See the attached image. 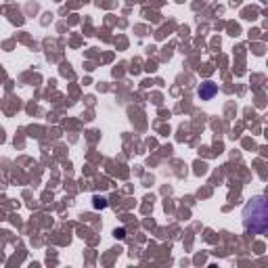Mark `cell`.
<instances>
[{
    "instance_id": "3",
    "label": "cell",
    "mask_w": 268,
    "mask_h": 268,
    "mask_svg": "<svg viewBox=\"0 0 268 268\" xmlns=\"http://www.w3.org/2000/svg\"><path fill=\"white\" fill-rule=\"evenodd\" d=\"M95 208H105V199H95Z\"/></svg>"
},
{
    "instance_id": "2",
    "label": "cell",
    "mask_w": 268,
    "mask_h": 268,
    "mask_svg": "<svg viewBox=\"0 0 268 268\" xmlns=\"http://www.w3.org/2000/svg\"><path fill=\"white\" fill-rule=\"evenodd\" d=\"M199 97L203 98V101H210V98H214L216 97V93H218V86L214 82H205V84H201V86H199Z\"/></svg>"
},
{
    "instance_id": "1",
    "label": "cell",
    "mask_w": 268,
    "mask_h": 268,
    "mask_svg": "<svg viewBox=\"0 0 268 268\" xmlns=\"http://www.w3.org/2000/svg\"><path fill=\"white\" fill-rule=\"evenodd\" d=\"M243 226L249 235H264L268 228V201L264 195L251 197L243 208Z\"/></svg>"
}]
</instances>
